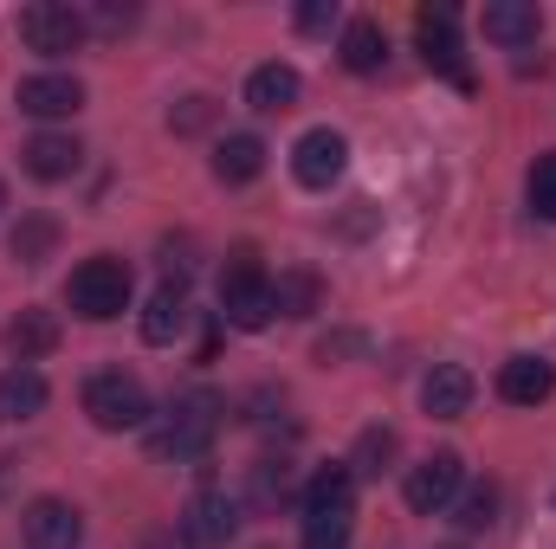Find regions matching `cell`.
<instances>
[{
	"mask_svg": "<svg viewBox=\"0 0 556 549\" xmlns=\"http://www.w3.org/2000/svg\"><path fill=\"white\" fill-rule=\"evenodd\" d=\"M350 531H356V472L324 465L304 485V549H350Z\"/></svg>",
	"mask_w": 556,
	"mask_h": 549,
	"instance_id": "cell-1",
	"label": "cell"
},
{
	"mask_svg": "<svg viewBox=\"0 0 556 549\" xmlns=\"http://www.w3.org/2000/svg\"><path fill=\"white\" fill-rule=\"evenodd\" d=\"M220 413H227V401L220 395H207V388H194V395H181L175 408L162 413V426L149 433V452L155 459H207L214 452V433H220Z\"/></svg>",
	"mask_w": 556,
	"mask_h": 549,
	"instance_id": "cell-2",
	"label": "cell"
},
{
	"mask_svg": "<svg viewBox=\"0 0 556 549\" xmlns=\"http://www.w3.org/2000/svg\"><path fill=\"white\" fill-rule=\"evenodd\" d=\"M130 291H137V278H130V266H124L117 253H91L85 266H72V278H65V304H72V317H85V323L124 317V310H130Z\"/></svg>",
	"mask_w": 556,
	"mask_h": 549,
	"instance_id": "cell-3",
	"label": "cell"
},
{
	"mask_svg": "<svg viewBox=\"0 0 556 549\" xmlns=\"http://www.w3.org/2000/svg\"><path fill=\"white\" fill-rule=\"evenodd\" d=\"M220 317L233 330H266L278 317L273 304V272L260 266V246H233L220 266Z\"/></svg>",
	"mask_w": 556,
	"mask_h": 549,
	"instance_id": "cell-4",
	"label": "cell"
},
{
	"mask_svg": "<svg viewBox=\"0 0 556 549\" xmlns=\"http://www.w3.org/2000/svg\"><path fill=\"white\" fill-rule=\"evenodd\" d=\"M78 401L91 413V426H104V433H137V426H149V413H155L142 375H130V369H98Z\"/></svg>",
	"mask_w": 556,
	"mask_h": 549,
	"instance_id": "cell-5",
	"label": "cell"
},
{
	"mask_svg": "<svg viewBox=\"0 0 556 549\" xmlns=\"http://www.w3.org/2000/svg\"><path fill=\"white\" fill-rule=\"evenodd\" d=\"M85 39H91L85 7H72V0H33V7H20V46H26V52L65 59V52H78Z\"/></svg>",
	"mask_w": 556,
	"mask_h": 549,
	"instance_id": "cell-6",
	"label": "cell"
},
{
	"mask_svg": "<svg viewBox=\"0 0 556 549\" xmlns=\"http://www.w3.org/2000/svg\"><path fill=\"white\" fill-rule=\"evenodd\" d=\"M415 39H420V59H427L440 78H453L459 91H472V72H466V59H459V13H453V7H420Z\"/></svg>",
	"mask_w": 556,
	"mask_h": 549,
	"instance_id": "cell-7",
	"label": "cell"
},
{
	"mask_svg": "<svg viewBox=\"0 0 556 549\" xmlns=\"http://www.w3.org/2000/svg\"><path fill=\"white\" fill-rule=\"evenodd\" d=\"M343 168H350V142L343 130H330V124H317V130H304V137L291 142V175L304 181V188H337L343 181Z\"/></svg>",
	"mask_w": 556,
	"mask_h": 549,
	"instance_id": "cell-8",
	"label": "cell"
},
{
	"mask_svg": "<svg viewBox=\"0 0 556 549\" xmlns=\"http://www.w3.org/2000/svg\"><path fill=\"white\" fill-rule=\"evenodd\" d=\"M408 505H415L420 518H433V511H453V498L466 491V459L459 452H427L420 465H408Z\"/></svg>",
	"mask_w": 556,
	"mask_h": 549,
	"instance_id": "cell-9",
	"label": "cell"
},
{
	"mask_svg": "<svg viewBox=\"0 0 556 549\" xmlns=\"http://www.w3.org/2000/svg\"><path fill=\"white\" fill-rule=\"evenodd\" d=\"M240 531V498L227 491H194L188 511H181V544L188 549H227Z\"/></svg>",
	"mask_w": 556,
	"mask_h": 549,
	"instance_id": "cell-10",
	"label": "cell"
},
{
	"mask_svg": "<svg viewBox=\"0 0 556 549\" xmlns=\"http://www.w3.org/2000/svg\"><path fill=\"white\" fill-rule=\"evenodd\" d=\"M20 537H26V549H78L85 544V518L65 498H33L20 511Z\"/></svg>",
	"mask_w": 556,
	"mask_h": 549,
	"instance_id": "cell-11",
	"label": "cell"
},
{
	"mask_svg": "<svg viewBox=\"0 0 556 549\" xmlns=\"http://www.w3.org/2000/svg\"><path fill=\"white\" fill-rule=\"evenodd\" d=\"M78 104H85V85H78L72 72H33V78H20V111L39 117V124L72 117Z\"/></svg>",
	"mask_w": 556,
	"mask_h": 549,
	"instance_id": "cell-12",
	"label": "cell"
},
{
	"mask_svg": "<svg viewBox=\"0 0 556 549\" xmlns=\"http://www.w3.org/2000/svg\"><path fill=\"white\" fill-rule=\"evenodd\" d=\"M498 401H511V408H544L556 395V369L544 356H511V362H498Z\"/></svg>",
	"mask_w": 556,
	"mask_h": 549,
	"instance_id": "cell-13",
	"label": "cell"
},
{
	"mask_svg": "<svg viewBox=\"0 0 556 549\" xmlns=\"http://www.w3.org/2000/svg\"><path fill=\"white\" fill-rule=\"evenodd\" d=\"M188 317H194V310H188V284H181V278L155 284V291H149V304H142V343H155V349L181 343Z\"/></svg>",
	"mask_w": 556,
	"mask_h": 549,
	"instance_id": "cell-14",
	"label": "cell"
},
{
	"mask_svg": "<svg viewBox=\"0 0 556 549\" xmlns=\"http://www.w3.org/2000/svg\"><path fill=\"white\" fill-rule=\"evenodd\" d=\"M472 395H479V382H472V369H459V362H433L427 382H420V408L433 413V420L472 413Z\"/></svg>",
	"mask_w": 556,
	"mask_h": 549,
	"instance_id": "cell-15",
	"label": "cell"
},
{
	"mask_svg": "<svg viewBox=\"0 0 556 549\" xmlns=\"http://www.w3.org/2000/svg\"><path fill=\"white\" fill-rule=\"evenodd\" d=\"M20 162H26V175H33V181H72V175H78V162H85V142L65 137V130H39V137H26Z\"/></svg>",
	"mask_w": 556,
	"mask_h": 549,
	"instance_id": "cell-16",
	"label": "cell"
},
{
	"mask_svg": "<svg viewBox=\"0 0 556 549\" xmlns=\"http://www.w3.org/2000/svg\"><path fill=\"white\" fill-rule=\"evenodd\" d=\"M298 91H304V78L285 59H266V65L247 72V111H260V117H285L298 104Z\"/></svg>",
	"mask_w": 556,
	"mask_h": 549,
	"instance_id": "cell-17",
	"label": "cell"
},
{
	"mask_svg": "<svg viewBox=\"0 0 556 549\" xmlns=\"http://www.w3.org/2000/svg\"><path fill=\"white\" fill-rule=\"evenodd\" d=\"M479 26H485V39L492 46H538V33H544V13L531 7V0H485V13H479Z\"/></svg>",
	"mask_w": 556,
	"mask_h": 549,
	"instance_id": "cell-18",
	"label": "cell"
},
{
	"mask_svg": "<svg viewBox=\"0 0 556 549\" xmlns=\"http://www.w3.org/2000/svg\"><path fill=\"white\" fill-rule=\"evenodd\" d=\"M52 349H59V317L39 310V304H26V310L7 323V356H13L20 369H33V362L52 356Z\"/></svg>",
	"mask_w": 556,
	"mask_h": 549,
	"instance_id": "cell-19",
	"label": "cell"
},
{
	"mask_svg": "<svg viewBox=\"0 0 556 549\" xmlns=\"http://www.w3.org/2000/svg\"><path fill=\"white\" fill-rule=\"evenodd\" d=\"M260 175H266V142L253 137V130H233V137L214 142V181L247 188V181H260Z\"/></svg>",
	"mask_w": 556,
	"mask_h": 549,
	"instance_id": "cell-20",
	"label": "cell"
},
{
	"mask_svg": "<svg viewBox=\"0 0 556 549\" xmlns=\"http://www.w3.org/2000/svg\"><path fill=\"white\" fill-rule=\"evenodd\" d=\"M343 65H350L356 78H369V72H382V65H389V33H382L369 13L343 20Z\"/></svg>",
	"mask_w": 556,
	"mask_h": 549,
	"instance_id": "cell-21",
	"label": "cell"
},
{
	"mask_svg": "<svg viewBox=\"0 0 556 549\" xmlns=\"http://www.w3.org/2000/svg\"><path fill=\"white\" fill-rule=\"evenodd\" d=\"M46 395H52V388H46V375L13 362V369L0 375V420H33V413L46 408Z\"/></svg>",
	"mask_w": 556,
	"mask_h": 549,
	"instance_id": "cell-22",
	"label": "cell"
},
{
	"mask_svg": "<svg viewBox=\"0 0 556 549\" xmlns=\"http://www.w3.org/2000/svg\"><path fill=\"white\" fill-rule=\"evenodd\" d=\"M273 304H278V317H317L324 284H317V272H278L273 278Z\"/></svg>",
	"mask_w": 556,
	"mask_h": 549,
	"instance_id": "cell-23",
	"label": "cell"
},
{
	"mask_svg": "<svg viewBox=\"0 0 556 549\" xmlns=\"http://www.w3.org/2000/svg\"><path fill=\"white\" fill-rule=\"evenodd\" d=\"M7 246H13L20 266H39V259H52V246H59V220H52V214H26Z\"/></svg>",
	"mask_w": 556,
	"mask_h": 549,
	"instance_id": "cell-24",
	"label": "cell"
},
{
	"mask_svg": "<svg viewBox=\"0 0 556 549\" xmlns=\"http://www.w3.org/2000/svg\"><path fill=\"white\" fill-rule=\"evenodd\" d=\"M395 452H402V433H395V426H369L343 465H350L356 478H376V472H389V459H395Z\"/></svg>",
	"mask_w": 556,
	"mask_h": 549,
	"instance_id": "cell-25",
	"label": "cell"
},
{
	"mask_svg": "<svg viewBox=\"0 0 556 549\" xmlns=\"http://www.w3.org/2000/svg\"><path fill=\"white\" fill-rule=\"evenodd\" d=\"M285 498H291V465H285V459H260L240 505H285Z\"/></svg>",
	"mask_w": 556,
	"mask_h": 549,
	"instance_id": "cell-26",
	"label": "cell"
},
{
	"mask_svg": "<svg viewBox=\"0 0 556 549\" xmlns=\"http://www.w3.org/2000/svg\"><path fill=\"white\" fill-rule=\"evenodd\" d=\"M525 194H531L538 220H556V149H544V155L531 162V175H525Z\"/></svg>",
	"mask_w": 556,
	"mask_h": 549,
	"instance_id": "cell-27",
	"label": "cell"
},
{
	"mask_svg": "<svg viewBox=\"0 0 556 549\" xmlns=\"http://www.w3.org/2000/svg\"><path fill=\"white\" fill-rule=\"evenodd\" d=\"M453 505H459V531H492L498 524V485H472Z\"/></svg>",
	"mask_w": 556,
	"mask_h": 549,
	"instance_id": "cell-28",
	"label": "cell"
},
{
	"mask_svg": "<svg viewBox=\"0 0 556 549\" xmlns=\"http://www.w3.org/2000/svg\"><path fill=\"white\" fill-rule=\"evenodd\" d=\"M168 124H175L181 137H188V130H207V124H214V98H188L181 111H168Z\"/></svg>",
	"mask_w": 556,
	"mask_h": 549,
	"instance_id": "cell-29",
	"label": "cell"
},
{
	"mask_svg": "<svg viewBox=\"0 0 556 549\" xmlns=\"http://www.w3.org/2000/svg\"><path fill=\"white\" fill-rule=\"evenodd\" d=\"M337 26V0H311L298 7V33H330Z\"/></svg>",
	"mask_w": 556,
	"mask_h": 549,
	"instance_id": "cell-30",
	"label": "cell"
},
{
	"mask_svg": "<svg viewBox=\"0 0 556 549\" xmlns=\"http://www.w3.org/2000/svg\"><path fill=\"white\" fill-rule=\"evenodd\" d=\"M0 207H7V181H0Z\"/></svg>",
	"mask_w": 556,
	"mask_h": 549,
	"instance_id": "cell-31",
	"label": "cell"
}]
</instances>
